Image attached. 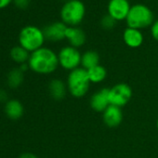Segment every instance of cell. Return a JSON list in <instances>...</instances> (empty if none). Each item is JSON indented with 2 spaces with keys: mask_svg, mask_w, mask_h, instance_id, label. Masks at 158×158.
<instances>
[{
  "mask_svg": "<svg viewBox=\"0 0 158 158\" xmlns=\"http://www.w3.org/2000/svg\"><path fill=\"white\" fill-rule=\"evenodd\" d=\"M28 65L29 68L36 73H52L60 65L58 54L50 48L42 47L30 54Z\"/></svg>",
  "mask_w": 158,
  "mask_h": 158,
  "instance_id": "6da1fadb",
  "label": "cell"
},
{
  "mask_svg": "<svg viewBox=\"0 0 158 158\" xmlns=\"http://www.w3.org/2000/svg\"><path fill=\"white\" fill-rule=\"evenodd\" d=\"M90 84L91 82L89 78L88 72L82 67L71 71L66 81L68 92L76 99L83 98L88 94Z\"/></svg>",
  "mask_w": 158,
  "mask_h": 158,
  "instance_id": "7a4b0ae2",
  "label": "cell"
},
{
  "mask_svg": "<svg viewBox=\"0 0 158 158\" xmlns=\"http://www.w3.org/2000/svg\"><path fill=\"white\" fill-rule=\"evenodd\" d=\"M86 8L80 0H69L62 6L60 15L63 23L71 27H75L81 23L85 18Z\"/></svg>",
  "mask_w": 158,
  "mask_h": 158,
  "instance_id": "3957f363",
  "label": "cell"
},
{
  "mask_svg": "<svg viewBox=\"0 0 158 158\" xmlns=\"http://www.w3.org/2000/svg\"><path fill=\"white\" fill-rule=\"evenodd\" d=\"M127 27L138 30L145 29L153 23V14L145 5L136 4L131 7L126 19Z\"/></svg>",
  "mask_w": 158,
  "mask_h": 158,
  "instance_id": "277c9868",
  "label": "cell"
},
{
  "mask_svg": "<svg viewBox=\"0 0 158 158\" xmlns=\"http://www.w3.org/2000/svg\"><path fill=\"white\" fill-rule=\"evenodd\" d=\"M45 39L43 30L33 25L23 27L19 35V42L21 47L29 52H34L41 48Z\"/></svg>",
  "mask_w": 158,
  "mask_h": 158,
  "instance_id": "5b68a950",
  "label": "cell"
},
{
  "mask_svg": "<svg viewBox=\"0 0 158 158\" xmlns=\"http://www.w3.org/2000/svg\"><path fill=\"white\" fill-rule=\"evenodd\" d=\"M81 57L82 54L80 51L72 46L63 47L58 53L59 64L61 68L69 72L79 68L81 65Z\"/></svg>",
  "mask_w": 158,
  "mask_h": 158,
  "instance_id": "8992f818",
  "label": "cell"
},
{
  "mask_svg": "<svg viewBox=\"0 0 158 158\" xmlns=\"http://www.w3.org/2000/svg\"><path fill=\"white\" fill-rule=\"evenodd\" d=\"M133 95L132 89L127 83H117L109 89V99L112 105L117 107L126 106L131 100Z\"/></svg>",
  "mask_w": 158,
  "mask_h": 158,
  "instance_id": "52a82bcc",
  "label": "cell"
},
{
  "mask_svg": "<svg viewBox=\"0 0 158 158\" xmlns=\"http://www.w3.org/2000/svg\"><path fill=\"white\" fill-rule=\"evenodd\" d=\"M131 7L128 0H110L108 4V14L116 22L126 20Z\"/></svg>",
  "mask_w": 158,
  "mask_h": 158,
  "instance_id": "ba28073f",
  "label": "cell"
},
{
  "mask_svg": "<svg viewBox=\"0 0 158 158\" xmlns=\"http://www.w3.org/2000/svg\"><path fill=\"white\" fill-rule=\"evenodd\" d=\"M89 105L93 111L102 114L108 106L111 105L109 99V89L102 88L93 93L89 100Z\"/></svg>",
  "mask_w": 158,
  "mask_h": 158,
  "instance_id": "9c48e42d",
  "label": "cell"
},
{
  "mask_svg": "<svg viewBox=\"0 0 158 158\" xmlns=\"http://www.w3.org/2000/svg\"><path fill=\"white\" fill-rule=\"evenodd\" d=\"M67 27L68 26L62 22H56L50 23L45 26V28L43 29L45 38L52 42L61 41L65 38V33Z\"/></svg>",
  "mask_w": 158,
  "mask_h": 158,
  "instance_id": "30bf717a",
  "label": "cell"
},
{
  "mask_svg": "<svg viewBox=\"0 0 158 158\" xmlns=\"http://www.w3.org/2000/svg\"><path fill=\"white\" fill-rule=\"evenodd\" d=\"M102 120L106 127L110 128L117 127L123 121L122 108L115 105H109L108 108L102 113Z\"/></svg>",
  "mask_w": 158,
  "mask_h": 158,
  "instance_id": "8fae6325",
  "label": "cell"
},
{
  "mask_svg": "<svg viewBox=\"0 0 158 158\" xmlns=\"http://www.w3.org/2000/svg\"><path fill=\"white\" fill-rule=\"evenodd\" d=\"M65 38L69 41L70 46L78 48L82 47L87 40L85 32L78 27H67L65 33Z\"/></svg>",
  "mask_w": 158,
  "mask_h": 158,
  "instance_id": "7c38bea8",
  "label": "cell"
},
{
  "mask_svg": "<svg viewBox=\"0 0 158 158\" xmlns=\"http://www.w3.org/2000/svg\"><path fill=\"white\" fill-rule=\"evenodd\" d=\"M123 39L125 44L132 48H139L144 40L143 35L140 30L127 27L123 34Z\"/></svg>",
  "mask_w": 158,
  "mask_h": 158,
  "instance_id": "4fadbf2b",
  "label": "cell"
},
{
  "mask_svg": "<svg viewBox=\"0 0 158 158\" xmlns=\"http://www.w3.org/2000/svg\"><path fill=\"white\" fill-rule=\"evenodd\" d=\"M48 92L53 100L62 101L68 92L67 85L60 79H52L48 84Z\"/></svg>",
  "mask_w": 158,
  "mask_h": 158,
  "instance_id": "5bb4252c",
  "label": "cell"
},
{
  "mask_svg": "<svg viewBox=\"0 0 158 158\" xmlns=\"http://www.w3.org/2000/svg\"><path fill=\"white\" fill-rule=\"evenodd\" d=\"M5 113L7 116L12 120H17L21 118L23 114V106L17 100H11L6 103Z\"/></svg>",
  "mask_w": 158,
  "mask_h": 158,
  "instance_id": "9a60e30c",
  "label": "cell"
},
{
  "mask_svg": "<svg viewBox=\"0 0 158 158\" xmlns=\"http://www.w3.org/2000/svg\"><path fill=\"white\" fill-rule=\"evenodd\" d=\"M100 64V55L95 50H87L81 57V67L89 70Z\"/></svg>",
  "mask_w": 158,
  "mask_h": 158,
  "instance_id": "2e32d148",
  "label": "cell"
},
{
  "mask_svg": "<svg viewBox=\"0 0 158 158\" xmlns=\"http://www.w3.org/2000/svg\"><path fill=\"white\" fill-rule=\"evenodd\" d=\"M88 75L91 83L98 84L104 81L107 77V70L102 65L99 64L89 70H87Z\"/></svg>",
  "mask_w": 158,
  "mask_h": 158,
  "instance_id": "e0dca14e",
  "label": "cell"
},
{
  "mask_svg": "<svg viewBox=\"0 0 158 158\" xmlns=\"http://www.w3.org/2000/svg\"><path fill=\"white\" fill-rule=\"evenodd\" d=\"M10 56L14 61L21 63V64L26 63V61L29 60V58H30L29 51H27L25 48H23L21 46L14 47L10 51Z\"/></svg>",
  "mask_w": 158,
  "mask_h": 158,
  "instance_id": "ac0fdd59",
  "label": "cell"
},
{
  "mask_svg": "<svg viewBox=\"0 0 158 158\" xmlns=\"http://www.w3.org/2000/svg\"><path fill=\"white\" fill-rule=\"evenodd\" d=\"M23 81V72L19 69H14L8 74V84L10 88L16 89L22 85Z\"/></svg>",
  "mask_w": 158,
  "mask_h": 158,
  "instance_id": "d6986e66",
  "label": "cell"
},
{
  "mask_svg": "<svg viewBox=\"0 0 158 158\" xmlns=\"http://www.w3.org/2000/svg\"><path fill=\"white\" fill-rule=\"evenodd\" d=\"M115 24H116V21L114 18H112L109 14L104 16V17H102V19L101 21V25L105 30L113 29L115 26Z\"/></svg>",
  "mask_w": 158,
  "mask_h": 158,
  "instance_id": "ffe728a7",
  "label": "cell"
},
{
  "mask_svg": "<svg viewBox=\"0 0 158 158\" xmlns=\"http://www.w3.org/2000/svg\"><path fill=\"white\" fill-rule=\"evenodd\" d=\"M151 34L154 40L158 42V20L154 21L151 26Z\"/></svg>",
  "mask_w": 158,
  "mask_h": 158,
  "instance_id": "44dd1931",
  "label": "cell"
},
{
  "mask_svg": "<svg viewBox=\"0 0 158 158\" xmlns=\"http://www.w3.org/2000/svg\"><path fill=\"white\" fill-rule=\"evenodd\" d=\"M13 2L17 8L24 10V9L28 8V6L30 4V0H13Z\"/></svg>",
  "mask_w": 158,
  "mask_h": 158,
  "instance_id": "7402d4cb",
  "label": "cell"
},
{
  "mask_svg": "<svg viewBox=\"0 0 158 158\" xmlns=\"http://www.w3.org/2000/svg\"><path fill=\"white\" fill-rule=\"evenodd\" d=\"M12 0H0V9H4L8 7Z\"/></svg>",
  "mask_w": 158,
  "mask_h": 158,
  "instance_id": "603a6c76",
  "label": "cell"
},
{
  "mask_svg": "<svg viewBox=\"0 0 158 158\" xmlns=\"http://www.w3.org/2000/svg\"><path fill=\"white\" fill-rule=\"evenodd\" d=\"M19 158H38L35 154L34 153H31V152H25V153H23Z\"/></svg>",
  "mask_w": 158,
  "mask_h": 158,
  "instance_id": "cb8c5ba5",
  "label": "cell"
},
{
  "mask_svg": "<svg viewBox=\"0 0 158 158\" xmlns=\"http://www.w3.org/2000/svg\"><path fill=\"white\" fill-rule=\"evenodd\" d=\"M156 128H157V132H158V118H157V121H156Z\"/></svg>",
  "mask_w": 158,
  "mask_h": 158,
  "instance_id": "d4e9b609",
  "label": "cell"
},
{
  "mask_svg": "<svg viewBox=\"0 0 158 158\" xmlns=\"http://www.w3.org/2000/svg\"><path fill=\"white\" fill-rule=\"evenodd\" d=\"M63 1H66L67 2V1H69V0H63Z\"/></svg>",
  "mask_w": 158,
  "mask_h": 158,
  "instance_id": "484cf974",
  "label": "cell"
}]
</instances>
